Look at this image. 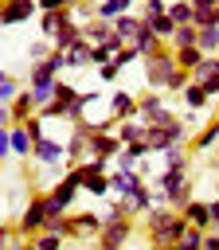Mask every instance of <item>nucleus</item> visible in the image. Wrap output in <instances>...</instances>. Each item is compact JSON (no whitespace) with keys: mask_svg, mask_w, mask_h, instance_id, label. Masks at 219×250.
Here are the masks:
<instances>
[{"mask_svg":"<svg viewBox=\"0 0 219 250\" xmlns=\"http://www.w3.org/2000/svg\"><path fill=\"white\" fill-rule=\"evenodd\" d=\"M203 242H207V230H203V227H192V223H188V230H184V238H180L176 246H180V250H196V246H203Z\"/></svg>","mask_w":219,"mask_h":250,"instance_id":"obj_31","label":"nucleus"},{"mask_svg":"<svg viewBox=\"0 0 219 250\" xmlns=\"http://www.w3.org/2000/svg\"><path fill=\"white\" fill-rule=\"evenodd\" d=\"M145 129H149V125H145L141 117H125V121H117V137H121L125 145H129V141H145Z\"/></svg>","mask_w":219,"mask_h":250,"instance_id":"obj_25","label":"nucleus"},{"mask_svg":"<svg viewBox=\"0 0 219 250\" xmlns=\"http://www.w3.org/2000/svg\"><path fill=\"white\" fill-rule=\"evenodd\" d=\"M82 191H86V195H94V199H106V195L113 191L110 172H94V168H86V164H82Z\"/></svg>","mask_w":219,"mask_h":250,"instance_id":"obj_12","label":"nucleus"},{"mask_svg":"<svg viewBox=\"0 0 219 250\" xmlns=\"http://www.w3.org/2000/svg\"><path fill=\"white\" fill-rule=\"evenodd\" d=\"M20 90H23V82H20L12 70H4V74H0V105H12V102L20 98Z\"/></svg>","mask_w":219,"mask_h":250,"instance_id":"obj_24","label":"nucleus"},{"mask_svg":"<svg viewBox=\"0 0 219 250\" xmlns=\"http://www.w3.org/2000/svg\"><path fill=\"white\" fill-rule=\"evenodd\" d=\"M168 43H172V47H192V43H199V23H180Z\"/></svg>","mask_w":219,"mask_h":250,"instance_id":"obj_27","label":"nucleus"},{"mask_svg":"<svg viewBox=\"0 0 219 250\" xmlns=\"http://www.w3.org/2000/svg\"><path fill=\"white\" fill-rule=\"evenodd\" d=\"M8 137H12V156H27V160H31V148H35V137L27 133V125H23V121H16V125H8Z\"/></svg>","mask_w":219,"mask_h":250,"instance_id":"obj_15","label":"nucleus"},{"mask_svg":"<svg viewBox=\"0 0 219 250\" xmlns=\"http://www.w3.org/2000/svg\"><path fill=\"white\" fill-rule=\"evenodd\" d=\"M0 4H4V0H0Z\"/></svg>","mask_w":219,"mask_h":250,"instance_id":"obj_46","label":"nucleus"},{"mask_svg":"<svg viewBox=\"0 0 219 250\" xmlns=\"http://www.w3.org/2000/svg\"><path fill=\"white\" fill-rule=\"evenodd\" d=\"M188 230V215L172 203H156L153 211H145V234L153 246H176Z\"/></svg>","mask_w":219,"mask_h":250,"instance_id":"obj_1","label":"nucleus"},{"mask_svg":"<svg viewBox=\"0 0 219 250\" xmlns=\"http://www.w3.org/2000/svg\"><path fill=\"white\" fill-rule=\"evenodd\" d=\"M51 51H55V43H51V39L43 35V39H35V43L27 47V62H39V59H47Z\"/></svg>","mask_w":219,"mask_h":250,"instance_id":"obj_33","label":"nucleus"},{"mask_svg":"<svg viewBox=\"0 0 219 250\" xmlns=\"http://www.w3.org/2000/svg\"><path fill=\"white\" fill-rule=\"evenodd\" d=\"M215 191H219V172H215Z\"/></svg>","mask_w":219,"mask_h":250,"instance_id":"obj_44","label":"nucleus"},{"mask_svg":"<svg viewBox=\"0 0 219 250\" xmlns=\"http://www.w3.org/2000/svg\"><path fill=\"white\" fill-rule=\"evenodd\" d=\"M211 168H215V172H219V156H215V160H211Z\"/></svg>","mask_w":219,"mask_h":250,"instance_id":"obj_43","label":"nucleus"},{"mask_svg":"<svg viewBox=\"0 0 219 250\" xmlns=\"http://www.w3.org/2000/svg\"><path fill=\"white\" fill-rule=\"evenodd\" d=\"M211 219H215V227H219V191L211 195Z\"/></svg>","mask_w":219,"mask_h":250,"instance_id":"obj_41","label":"nucleus"},{"mask_svg":"<svg viewBox=\"0 0 219 250\" xmlns=\"http://www.w3.org/2000/svg\"><path fill=\"white\" fill-rule=\"evenodd\" d=\"M164 109H168V105H164V90H153V86H149V90L141 94V109H137V117L149 125V121H156Z\"/></svg>","mask_w":219,"mask_h":250,"instance_id":"obj_13","label":"nucleus"},{"mask_svg":"<svg viewBox=\"0 0 219 250\" xmlns=\"http://www.w3.org/2000/svg\"><path fill=\"white\" fill-rule=\"evenodd\" d=\"M215 117H219V113H215Z\"/></svg>","mask_w":219,"mask_h":250,"instance_id":"obj_47","label":"nucleus"},{"mask_svg":"<svg viewBox=\"0 0 219 250\" xmlns=\"http://www.w3.org/2000/svg\"><path fill=\"white\" fill-rule=\"evenodd\" d=\"M203 59H207V51H203L199 43H192V47H176V62H180V66H188V70H196Z\"/></svg>","mask_w":219,"mask_h":250,"instance_id":"obj_26","label":"nucleus"},{"mask_svg":"<svg viewBox=\"0 0 219 250\" xmlns=\"http://www.w3.org/2000/svg\"><path fill=\"white\" fill-rule=\"evenodd\" d=\"M63 242H66V238H63V234H55V230H39V234L31 238V246H35V250H59Z\"/></svg>","mask_w":219,"mask_h":250,"instance_id":"obj_32","label":"nucleus"},{"mask_svg":"<svg viewBox=\"0 0 219 250\" xmlns=\"http://www.w3.org/2000/svg\"><path fill=\"white\" fill-rule=\"evenodd\" d=\"M184 215H188L192 227H203V230L215 227V219H211V199H196V195H192V199L184 203Z\"/></svg>","mask_w":219,"mask_h":250,"instance_id":"obj_14","label":"nucleus"},{"mask_svg":"<svg viewBox=\"0 0 219 250\" xmlns=\"http://www.w3.org/2000/svg\"><path fill=\"white\" fill-rule=\"evenodd\" d=\"M66 20H74V12H70V8H55V12H39V31H43L47 39H55V35H59V27H63Z\"/></svg>","mask_w":219,"mask_h":250,"instance_id":"obj_16","label":"nucleus"},{"mask_svg":"<svg viewBox=\"0 0 219 250\" xmlns=\"http://www.w3.org/2000/svg\"><path fill=\"white\" fill-rule=\"evenodd\" d=\"M129 238H133V215H117V219H106V227H102V234H98V246L117 250V246H125Z\"/></svg>","mask_w":219,"mask_h":250,"instance_id":"obj_6","label":"nucleus"},{"mask_svg":"<svg viewBox=\"0 0 219 250\" xmlns=\"http://www.w3.org/2000/svg\"><path fill=\"white\" fill-rule=\"evenodd\" d=\"M31 160H35V164H43V168H51V164L66 160V141H55V137H43V141H35V148H31Z\"/></svg>","mask_w":219,"mask_h":250,"instance_id":"obj_10","label":"nucleus"},{"mask_svg":"<svg viewBox=\"0 0 219 250\" xmlns=\"http://www.w3.org/2000/svg\"><path fill=\"white\" fill-rule=\"evenodd\" d=\"M168 16H172L176 23H196V4H192V0H172V4H168Z\"/></svg>","mask_w":219,"mask_h":250,"instance_id":"obj_28","label":"nucleus"},{"mask_svg":"<svg viewBox=\"0 0 219 250\" xmlns=\"http://www.w3.org/2000/svg\"><path fill=\"white\" fill-rule=\"evenodd\" d=\"M47 219H51V199H47V191H31V199L23 203V211L16 215V227H20V234L23 238H35L43 227H47Z\"/></svg>","mask_w":219,"mask_h":250,"instance_id":"obj_2","label":"nucleus"},{"mask_svg":"<svg viewBox=\"0 0 219 250\" xmlns=\"http://www.w3.org/2000/svg\"><path fill=\"white\" fill-rule=\"evenodd\" d=\"M203 246H211V250H219V227H215V230H207V242H203Z\"/></svg>","mask_w":219,"mask_h":250,"instance_id":"obj_40","label":"nucleus"},{"mask_svg":"<svg viewBox=\"0 0 219 250\" xmlns=\"http://www.w3.org/2000/svg\"><path fill=\"white\" fill-rule=\"evenodd\" d=\"M145 23H149V27H153L160 39H172V35H176V27H180V23H176L168 12H164V16H153V20H145Z\"/></svg>","mask_w":219,"mask_h":250,"instance_id":"obj_29","label":"nucleus"},{"mask_svg":"<svg viewBox=\"0 0 219 250\" xmlns=\"http://www.w3.org/2000/svg\"><path fill=\"white\" fill-rule=\"evenodd\" d=\"M110 184H113V195H137L149 180L141 176V168H113L110 172Z\"/></svg>","mask_w":219,"mask_h":250,"instance_id":"obj_9","label":"nucleus"},{"mask_svg":"<svg viewBox=\"0 0 219 250\" xmlns=\"http://www.w3.org/2000/svg\"><path fill=\"white\" fill-rule=\"evenodd\" d=\"M137 109H141V94H129V90H113V94H110V113H113L117 121L137 117Z\"/></svg>","mask_w":219,"mask_h":250,"instance_id":"obj_11","label":"nucleus"},{"mask_svg":"<svg viewBox=\"0 0 219 250\" xmlns=\"http://www.w3.org/2000/svg\"><path fill=\"white\" fill-rule=\"evenodd\" d=\"M94 70H98V78H102V82H117V74H121L125 66H121L117 59H110V62H102V66H94Z\"/></svg>","mask_w":219,"mask_h":250,"instance_id":"obj_34","label":"nucleus"},{"mask_svg":"<svg viewBox=\"0 0 219 250\" xmlns=\"http://www.w3.org/2000/svg\"><path fill=\"white\" fill-rule=\"evenodd\" d=\"M55 8H70L66 0H39V12H55Z\"/></svg>","mask_w":219,"mask_h":250,"instance_id":"obj_39","label":"nucleus"},{"mask_svg":"<svg viewBox=\"0 0 219 250\" xmlns=\"http://www.w3.org/2000/svg\"><path fill=\"white\" fill-rule=\"evenodd\" d=\"M180 102H184V109H203V105H207V102H215V98L203 90V82H196V78H192V82L180 90Z\"/></svg>","mask_w":219,"mask_h":250,"instance_id":"obj_18","label":"nucleus"},{"mask_svg":"<svg viewBox=\"0 0 219 250\" xmlns=\"http://www.w3.org/2000/svg\"><path fill=\"white\" fill-rule=\"evenodd\" d=\"M199 47L207 55H219V23H203L199 27Z\"/></svg>","mask_w":219,"mask_h":250,"instance_id":"obj_30","label":"nucleus"},{"mask_svg":"<svg viewBox=\"0 0 219 250\" xmlns=\"http://www.w3.org/2000/svg\"><path fill=\"white\" fill-rule=\"evenodd\" d=\"M137 164H141V160H137V156H129L125 148H121V152L113 156V168H137Z\"/></svg>","mask_w":219,"mask_h":250,"instance_id":"obj_37","label":"nucleus"},{"mask_svg":"<svg viewBox=\"0 0 219 250\" xmlns=\"http://www.w3.org/2000/svg\"><path fill=\"white\" fill-rule=\"evenodd\" d=\"M215 141H219V117H211V121H207V125L192 137V148H196V152H207Z\"/></svg>","mask_w":219,"mask_h":250,"instance_id":"obj_22","label":"nucleus"},{"mask_svg":"<svg viewBox=\"0 0 219 250\" xmlns=\"http://www.w3.org/2000/svg\"><path fill=\"white\" fill-rule=\"evenodd\" d=\"M168 4H172V0H141V16H145V20L164 16V12H168Z\"/></svg>","mask_w":219,"mask_h":250,"instance_id":"obj_36","label":"nucleus"},{"mask_svg":"<svg viewBox=\"0 0 219 250\" xmlns=\"http://www.w3.org/2000/svg\"><path fill=\"white\" fill-rule=\"evenodd\" d=\"M66 4H70V8H74V4H82V0H66Z\"/></svg>","mask_w":219,"mask_h":250,"instance_id":"obj_45","label":"nucleus"},{"mask_svg":"<svg viewBox=\"0 0 219 250\" xmlns=\"http://www.w3.org/2000/svg\"><path fill=\"white\" fill-rule=\"evenodd\" d=\"M133 43H137V51H141V59H149V55H156L160 47H168V39H160V35H156V31H153L149 23L141 27V35H137Z\"/></svg>","mask_w":219,"mask_h":250,"instance_id":"obj_20","label":"nucleus"},{"mask_svg":"<svg viewBox=\"0 0 219 250\" xmlns=\"http://www.w3.org/2000/svg\"><path fill=\"white\" fill-rule=\"evenodd\" d=\"M78 39H82V23H78V20H66V23L59 27V35H55L51 43H55L59 51H70V47H74Z\"/></svg>","mask_w":219,"mask_h":250,"instance_id":"obj_21","label":"nucleus"},{"mask_svg":"<svg viewBox=\"0 0 219 250\" xmlns=\"http://www.w3.org/2000/svg\"><path fill=\"white\" fill-rule=\"evenodd\" d=\"M196 8H219V0H192Z\"/></svg>","mask_w":219,"mask_h":250,"instance_id":"obj_42","label":"nucleus"},{"mask_svg":"<svg viewBox=\"0 0 219 250\" xmlns=\"http://www.w3.org/2000/svg\"><path fill=\"white\" fill-rule=\"evenodd\" d=\"M156 188L168 195V203L172 207H180L184 211V203L192 199V176H188V168H180V164H164V172L156 176Z\"/></svg>","mask_w":219,"mask_h":250,"instance_id":"obj_3","label":"nucleus"},{"mask_svg":"<svg viewBox=\"0 0 219 250\" xmlns=\"http://www.w3.org/2000/svg\"><path fill=\"white\" fill-rule=\"evenodd\" d=\"M70 223H74V242H98V234H102V227H106V215L70 211Z\"/></svg>","mask_w":219,"mask_h":250,"instance_id":"obj_7","label":"nucleus"},{"mask_svg":"<svg viewBox=\"0 0 219 250\" xmlns=\"http://www.w3.org/2000/svg\"><path fill=\"white\" fill-rule=\"evenodd\" d=\"M188 82H192V70H188V66H176V70H172V78H168V90H172V94H180Z\"/></svg>","mask_w":219,"mask_h":250,"instance_id":"obj_35","label":"nucleus"},{"mask_svg":"<svg viewBox=\"0 0 219 250\" xmlns=\"http://www.w3.org/2000/svg\"><path fill=\"white\" fill-rule=\"evenodd\" d=\"M82 35H86L90 43H106V39L113 35V20H102V16H94V20H86V23H82Z\"/></svg>","mask_w":219,"mask_h":250,"instance_id":"obj_19","label":"nucleus"},{"mask_svg":"<svg viewBox=\"0 0 219 250\" xmlns=\"http://www.w3.org/2000/svg\"><path fill=\"white\" fill-rule=\"evenodd\" d=\"M31 16H39V0H4L0 4V27L27 23Z\"/></svg>","mask_w":219,"mask_h":250,"instance_id":"obj_8","label":"nucleus"},{"mask_svg":"<svg viewBox=\"0 0 219 250\" xmlns=\"http://www.w3.org/2000/svg\"><path fill=\"white\" fill-rule=\"evenodd\" d=\"M145 62V86H153V90H168V78H172V70L180 66L176 62V47L168 43V47H160L156 55H149V59H141Z\"/></svg>","mask_w":219,"mask_h":250,"instance_id":"obj_4","label":"nucleus"},{"mask_svg":"<svg viewBox=\"0 0 219 250\" xmlns=\"http://www.w3.org/2000/svg\"><path fill=\"white\" fill-rule=\"evenodd\" d=\"M94 102H102V94L98 90H82V109H90Z\"/></svg>","mask_w":219,"mask_h":250,"instance_id":"obj_38","label":"nucleus"},{"mask_svg":"<svg viewBox=\"0 0 219 250\" xmlns=\"http://www.w3.org/2000/svg\"><path fill=\"white\" fill-rule=\"evenodd\" d=\"M90 137H94V121H74V129H70V137H66V160L70 164H82V160H90Z\"/></svg>","mask_w":219,"mask_h":250,"instance_id":"obj_5","label":"nucleus"},{"mask_svg":"<svg viewBox=\"0 0 219 250\" xmlns=\"http://www.w3.org/2000/svg\"><path fill=\"white\" fill-rule=\"evenodd\" d=\"M94 8H98V16H102V20H117V16L133 12V8H137V0H98Z\"/></svg>","mask_w":219,"mask_h":250,"instance_id":"obj_23","label":"nucleus"},{"mask_svg":"<svg viewBox=\"0 0 219 250\" xmlns=\"http://www.w3.org/2000/svg\"><path fill=\"white\" fill-rule=\"evenodd\" d=\"M90 55H94V43L82 35V39L66 51V70H86V66H94V62H90Z\"/></svg>","mask_w":219,"mask_h":250,"instance_id":"obj_17","label":"nucleus"}]
</instances>
